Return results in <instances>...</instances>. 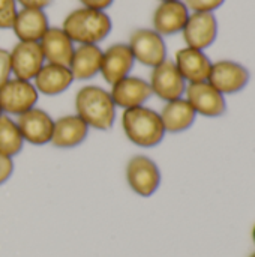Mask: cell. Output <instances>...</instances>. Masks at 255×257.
Wrapping results in <instances>:
<instances>
[{
    "instance_id": "1",
    "label": "cell",
    "mask_w": 255,
    "mask_h": 257,
    "mask_svg": "<svg viewBox=\"0 0 255 257\" xmlns=\"http://www.w3.org/2000/svg\"><path fill=\"white\" fill-rule=\"evenodd\" d=\"M75 114L90 128L96 131H110L114 126L117 107L113 102L110 90L86 84L78 89L74 99Z\"/></svg>"
},
{
    "instance_id": "2",
    "label": "cell",
    "mask_w": 255,
    "mask_h": 257,
    "mask_svg": "<svg viewBox=\"0 0 255 257\" xmlns=\"http://www.w3.org/2000/svg\"><path fill=\"white\" fill-rule=\"evenodd\" d=\"M62 29L77 45H99V42L110 36L113 30V20L107 11L81 6L65 17Z\"/></svg>"
},
{
    "instance_id": "3",
    "label": "cell",
    "mask_w": 255,
    "mask_h": 257,
    "mask_svg": "<svg viewBox=\"0 0 255 257\" xmlns=\"http://www.w3.org/2000/svg\"><path fill=\"white\" fill-rule=\"evenodd\" d=\"M120 123L126 139L132 145L144 149L156 148L167 134L159 111L147 105L123 110Z\"/></svg>"
},
{
    "instance_id": "4",
    "label": "cell",
    "mask_w": 255,
    "mask_h": 257,
    "mask_svg": "<svg viewBox=\"0 0 255 257\" xmlns=\"http://www.w3.org/2000/svg\"><path fill=\"white\" fill-rule=\"evenodd\" d=\"M125 178L131 191L140 197H152L159 190L162 181L156 161L143 154L129 158L125 169Z\"/></svg>"
},
{
    "instance_id": "5",
    "label": "cell",
    "mask_w": 255,
    "mask_h": 257,
    "mask_svg": "<svg viewBox=\"0 0 255 257\" xmlns=\"http://www.w3.org/2000/svg\"><path fill=\"white\" fill-rule=\"evenodd\" d=\"M39 93L32 81L11 77L0 87V108L3 114L18 117L38 105Z\"/></svg>"
},
{
    "instance_id": "6",
    "label": "cell",
    "mask_w": 255,
    "mask_h": 257,
    "mask_svg": "<svg viewBox=\"0 0 255 257\" xmlns=\"http://www.w3.org/2000/svg\"><path fill=\"white\" fill-rule=\"evenodd\" d=\"M126 44L131 48L135 62L144 66L155 68L167 60V45L164 36L153 29H135L129 35V41Z\"/></svg>"
},
{
    "instance_id": "7",
    "label": "cell",
    "mask_w": 255,
    "mask_h": 257,
    "mask_svg": "<svg viewBox=\"0 0 255 257\" xmlns=\"http://www.w3.org/2000/svg\"><path fill=\"white\" fill-rule=\"evenodd\" d=\"M152 95L158 96L164 102L174 101L185 96L188 83L180 75L173 60H164L161 65L152 68L149 80Z\"/></svg>"
},
{
    "instance_id": "8",
    "label": "cell",
    "mask_w": 255,
    "mask_h": 257,
    "mask_svg": "<svg viewBox=\"0 0 255 257\" xmlns=\"http://www.w3.org/2000/svg\"><path fill=\"white\" fill-rule=\"evenodd\" d=\"M183 98L191 104L197 116L219 117L227 111L225 95L216 90L209 81L188 84Z\"/></svg>"
},
{
    "instance_id": "9",
    "label": "cell",
    "mask_w": 255,
    "mask_h": 257,
    "mask_svg": "<svg viewBox=\"0 0 255 257\" xmlns=\"http://www.w3.org/2000/svg\"><path fill=\"white\" fill-rule=\"evenodd\" d=\"M12 77L33 81L41 68L45 65V57L39 42L18 41L9 51Z\"/></svg>"
},
{
    "instance_id": "10",
    "label": "cell",
    "mask_w": 255,
    "mask_h": 257,
    "mask_svg": "<svg viewBox=\"0 0 255 257\" xmlns=\"http://www.w3.org/2000/svg\"><path fill=\"white\" fill-rule=\"evenodd\" d=\"M15 120L24 143H29L32 146L50 145L53 136L54 117L48 111L36 105L29 111L20 114Z\"/></svg>"
},
{
    "instance_id": "11",
    "label": "cell",
    "mask_w": 255,
    "mask_h": 257,
    "mask_svg": "<svg viewBox=\"0 0 255 257\" xmlns=\"http://www.w3.org/2000/svg\"><path fill=\"white\" fill-rule=\"evenodd\" d=\"M251 74L248 68L234 60H218L212 63L207 81L222 95L240 92L249 83Z\"/></svg>"
},
{
    "instance_id": "12",
    "label": "cell",
    "mask_w": 255,
    "mask_h": 257,
    "mask_svg": "<svg viewBox=\"0 0 255 257\" xmlns=\"http://www.w3.org/2000/svg\"><path fill=\"white\" fill-rule=\"evenodd\" d=\"M182 35L186 47L204 51L218 36V20L212 12H191Z\"/></svg>"
},
{
    "instance_id": "13",
    "label": "cell",
    "mask_w": 255,
    "mask_h": 257,
    "mask_svg": "<svg viewBox=\"0 0 255 257\" xmlns=\"http://www.w3.org/2000/svg\"><path fill=\"white\" fill-rule=\"evenodd\" d=\"M135 65V59L128 44L116 42L102 51V63H101V75L113 86L122 78L131 75V71Z\"/></svg>"
},
{
    "instance_id": "14",
    "label": "cell",
    "mask_w": 255,
    "mask_h": 257,
    "mask_svg": "<svg viewBox=\"0 0 255 257\" xmlns=\"http://www.w3.org/2000/svg\"><path fill=\"white\" fill-rule=\"evenodd\" d=\"M110 95L114 105L122 110L146 105L153 96L149 81L135 75H128L114 83L110 89Z\"/></svg>"
},
{
    "instance_id": "15",
    "label": "cell",
    "mask_w": 255,
    "mask_h": 257,
    "mask_svg": "<svg viewBox=\"0 0 255 257\" xmlns=\"http://www.w3.org/2000/svg\"><path fill=\"white\" fill-rule=\"evenodd\" d=\"M189 14L191 12L183 0L159 2L156 9L153 11L152 29L161 36H173L183 30Z\"/></svg>"
},
{
    "instance_id": "16",
    "label": "cell",
    "mask_w": 255,
    "mask_h": 257,
    "mask_svg": "<svg viewBox=\"0 0 255 257\" xmlns=\"http://www.w3.org/2000/svg\"><path fill=\"white\" fill-rule=\"evenodd\" d=\"M90 128L75 114H65L54 119L50 145L57 149H72L86 142Z\"/></svg>"
},
{
    "instance_id": "17",
    "label": "cell",
    "mask_w": 255,
    "mask_h": 257,
    "mask_svg": "<svg viewBox=\"0 0 255 257\" xmlns=\"http://www.w3.org/2000/svg\"><path fill=\"white\" fill-rule=\"evenodd\" d=\"M173 62L188 84L207 81L212 69V60L209 56L204 51L191 47L180 48Z\"/></svg>"
},
{
    "instance_id": "18",
    "label": "cell",
    "mask_w": 255,
    "mask_h": 257,
    "mask_svg": "<svg viewBox=\"0 0 255 257\" xmlns=\"http://www.w3.org/2000/svg\"><path fill=\"white\" fill-rule=\"evenodd\" d=\"M48 29L50 23L44 9L20 8L12 24L14 35L24 42H39Z\"/></svg>"
},
{
    "instance_id": "19",
    "label": "cell",
    "mask_w": 255,
    "mask_h": 257,
    "mask_svg": "<svg viewBox=\"0 0 255 257\" xmlns=\"http://www.w3.org/2000/svg\"><path fill=\"white\" fill-rule=\"evenodd\" d=\"M74 81L75 80L68 66L45 63L32 83L35 84L39 95L57 96L66 92L72 86Z\"/></svg>"
},
{
    "instance_id": "20",
    "label": "cell",
    "mask_w": 255,
    "mask_h": 257,
    "mask_svg": "<svg viewBox=\"0 0 255 257\" xmlns=\"http://www.w3.org/2000/svg\"><path fill=\"white\" fill-rule=\"evenodd\" d=\"M39 45L42 48L45 63L69 66V62L75 50V44L63 32L62 27L50 26V29L45 32V35L39 41Z\"/></svg>"
},
{
    "instance_id": "21",
    "label": "cell",
    "mask_w": 255,
    "mask_h": 257,
    "mask_svg": "<svg viewBox=\"0 0 255 257\" xmlns=\"http://www.w3.org/2000/svg\"><path fill=\"white\" fill-rule=\"evenodd\" d=\"M102 51L104 50L99 45L93 44L75 45L72 59L68 66L72 72L74 80L84 81L96 77L101 72Z\"/></svg>"
},
{
    "instance_id": "22",
    "label": "cell",
    "mask_w": 255,
    "mask_h": 257,
    "mask_svg": "<svg viewBox=\"0 0 255 257\" xmlns=\"http://www.w3.org/2000/svg\"><path fill=\"white\" fill-rule=\"evenodd\" d=\"M159 116L167 134L185 133L194 125L197 119V113L185 98L165 102L159 111Z\"/></svg>"
},
{
    "instance_id": "23",
    "label": "cell",
    "mask_w": 255,
    "mask_h": 257,
    "mask_svg": "<svg viewBox=\"0 0 255 257\" xmlns=\"http://www.w3.org/2000/svg\"><path fill=\"white\" fill-rule=\"evenodd\" d=\"M24 140L17 125V120L8 114L0 116V154L9 158H15L24 148Z\"/></svg>"
},
{
    "instance_id": "24",
    "label": "cell",
    "mask_w": 255,
    "mask_h": 257,
    "mask_svg": "<svg viewBox=\"0 0 255 257\" xmlns=\"http://www.w3.org/2000/svg\"><path fill=\"white\" fill-rule=\"evenodd\" d=\"M18 12L15 0H0V29H12L14 20Z\"/></svg>"
},
{
    "instance_id": "25",
    "label": "cell",
    "mask_w": 255,
    "mask_h": 257,
    "mask_svg": "<svg viewBox=\"0 0 255 257\" xmlns=\"http://www.w3.org/2000/svg\"><path fill=\"white\" fill-rule=\"evenodd\" d=\"M225 0H185L189 12H212L224 5Z\"/></svg>"
},
{
    "instance_id": "26",
    "label": "cell",
    "mask_w": 255,
    "mask_h": 257,
    "mask_svg": "<svg viewBox=\"0 0 255 257\" xmlns=\"http://www.w3.org/2000/svg\"><path fill=\"white\" fill-rule=\"evenodd\" d=\"M12 77L11 72V62H9V51L0 48V87Z\"/></svg>"
},
{
    "instance_id": "27",
    "label": "cell",
    "mask_w": 255,
    "mask_h": 257,
    "mask_svg": "<svg viewBox=\"0 0 255 257\" xmlns=\"http://www.w3.org/2000/svg\"><path fill=\"white\" fill-rule=\"evenodd\" d=\"M14 170H15L14 160L0 154V185L6 184L11 179V176L14 175Z\"/></svg>"
},
{
    "instance_id": "28",
    "label": "cell",
    "mask_w": 255,
    "mask_h": 257,
    "mask_svg": "<svg viewBox=\"0 0 255 257\" xmlns=\"http://www.w3.org/2000/svg\"><path fill=\"white\" fill-rule=\"evenodd\" d=\"M17 5H20L21 8H29V9H44L48 8L53 0H15Z\"/></svg>"
},
{
    "instance_id": "29",
    "label": "cell",
    "mask_w": 255,
    "mask_h": 257,
    "mask_svg": "<svg viewBox=\"0 0 255 257\" xmlns=\"http://www.w3.org/2000/svg\"><path fill=\"white\" fill-rule=\"evenodd\" d=\"M81 6L90 8V9H98V11H107L114 0H78Z\"/></svg>"
},
{
    "instance_id": "30",
    "label": "cell",
    "mask_w": 255,
    "mask_h": 257,
    "mask_svg": "<svg viewBox=\"0 0 255 257\" xmlns=\"http://www.w3.org/2000/svg\"><path fill=\"white\" fill-rule=\"evenodd\" d=\"M252 241H254V244H255V224H254V227H252Z\"/></svg>"
},
{
    "instance_id": "31",
    "label": "cell",
    "mask_w": 255,
    "mask_h": 257,
    "mask_svg": "<svg viewBox=\"0 0 255 257\" xmlns=\"http://www.w3.org/2000/svg\"><path fill=\"white\" fill-rule=\"evenodd\" d=\"M2 114H3V111H2V108H0V116H2Z\"/></svg>"
},
{
    "instance_id": "32",
    "label": "cell",
    "mask_w": 255,
    "mask_h": 257,
    "mask_svg": "<svg viewBox=\"0 0 255 257\" xmlns=\"http://www.w3.org/2000/svg\"><path fill=\"white\" fill-rule=\"evenodd\" d=\"M159 2H170V0H159Z\"/></svg>"
},
{
    "instance_id": "33",
    "label": "cell",
    "mask_w": 255,
    "mask_h": 257,
    "mask_svg": "<svg viewBox=\"0 0 255 257\" xmlns=\"http://www.w3.org/2000/svg\"><path fill=\"white\" fill-rule=\"evenodd\" d=\"M249 257H255V253H252V254H251V256Z\"/></svg>"
}]
</instances>
